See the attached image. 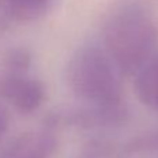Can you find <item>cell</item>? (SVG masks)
Listing matches in <instances>:
<instances>
[{
  "label": "cell",
  "mask_w": 158,
  "mask_h": 158,
  "mask_svg": "<svg viewBox=\"0 0 158 158\" xmlns=\"http://www.w3.org/2000/svg\"><path fill=\"white\" fill-rule=\"evenodd\" d=\"M53 147L55 141L48 133L38 137L21 134L4 147L0 158H48Z\"/></svg>",
  "instance_id": "4"
},
{
  "label": "cell",
  "mask_w": 158,
  "mask_h": 158,
  "mask_svg": "<svg viewBox=\"0 0 158 158\" xmlns=\"http://www.w3.org/2000/svg\"><path fill=\"white\" fill-rule=\"evenodd\" d=\"M125 150L129 152H158V131L133 139Z\"/></svg>",
  "instance_id": "7"
},
{
  "label": "cell",
  "mask_w": 158,
  "mask_h": 158,
  "mask_svg": "<svg viewBox=\"0 0 158 158\" xmlns=\"http://www.w3.org/2000/svg\"><path fill=\"white\" fill-rule=\"evenodd\" d=\"M102 44L120 76H134L157 52L158 27L139 2H123L104 25Z\"/></svg>",
  "instance_id": "1"
},
{
  "label": "cell",
  "mask_w": 158,
  "mask_h": 158,
  "mask_svg": "<svg viewBox=\"0 0 158 158\" xmlns=\"http://www.w3.org/2000/svg\"><path fill=\"white\" fill-rule=\"evenodd\" d=\"M134 76V88L140 102L158 110V49Z\"/></svg>",
  "instance_id": "5"
},
{
  "label": "cell",
  "mask_w": 158,
  "mask_h": 158,
  "mask_svg": "<svg viewBox=\"0 0 158 158\" xmlns=\"http://www.w3.org/2000/svg\"><path fill=\"white\" fill-rule=\"evenodd\" d=\"M0 97L14 104L20 112L30 114L38 109L44 101V85L24 73L10 72L0 78Z\"/></svg>",
  "instance_id": "3"
},
{
  "label": "cell",
  "mask_w": 158,
  "mask_h": 158,
  "mask_svg": "<svg viewBox=\"0 0 158 158\" xmlns=\"http://www.w3.org/2000/svg\"><path fill=\"white\" fill-rule=\"evenodd\" d=\"M52 0H4L3 9L14 21H32L49 9Z\"/></svg>",
  "instance_id": "6"
},
{
  "label": "cell",
  "mask_w": 158,
  "mask_h": 158,
  "mask_svg": "<svg viewBox=\"0 0 158 158\" xmlns=\"http://www.w3.org/2000/svg\"><path fill=\"white\" fill-rule=\"evenodd\" d=\"M30 53L25 49H15L10 52V55L7 56V67L10 69V72L24 73L30 66Z\"/></svg>",
  "instance_id": "8"
},
{
  "label": "cell",
  "mask_w": 158,
  "mask_h": 158,
  "mask_svg": "<svg viewBox=\"0 0 158 158\" xmlns=\"http://www.w3.org/2000/svg\"><path fill=\"white\" fill-rule=\"evenodd\" d=\"M3 3H4V0H0V9L3 7Z\"/></svg>",
  "instance_id": "10"
},
{
  "label": "cell",
  "mask_w": 158,
  "mask_h": 158,
  "mask_svg": "<svg viewBox=\"0 0 158 158\" xmlns=\"http://www.w3.org/2000/svg\"><path fill=\"white\" fill-rule=\"evenodd\" d=\"M9 127V115H7L6 109L0 105V139L4 136Z\"/></svg>",
  "instance_id": "9"
},
{
  "label": "cell",
  "mask_w": 158,
  "mask_h": 158,
  "mask_svg": "<svg viewBox=\"0 0 158 158\" xmlns=\"http://www.w3.org/2000/svg\"><path fill=\"white\" fill-rule=\"evenodd\" d=\"M119 73L99 45L81 46L69 63V84L88 105L122 104Z\"/></svg>",
  "instance_id": "2"
}]
</instances>
